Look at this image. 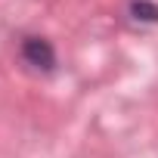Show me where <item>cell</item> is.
Masks as SVG:
<instances>
[{
  "label": "cell",
  "instance_id": "obj_1",
  "mask_svg": "<svg viewBox=\"0 0 158 158\" xmlns=\"http://www.w3.org/2000/svg\"><path fill=\"white\" fill-rule=\"evenodd\" d=\"M22 56H25L31 65H37V68H53V62H56L53 44L44 40V37H25V44H22Z\"/></svg>",
  "mask_w": 158,
  "mask_h": 158
},
{
  "label": "cell",
  "instance_id": "obj_2",
  "mask_svg": "<svg viewBox=\"0 0 158 158\" xmlns=\"http://www.w3.org/2000/svg\"><path fill=\"white\" fill-rule=\"evenodd\" d=\"M130 10L136 13V19H146V22H158V6L146 3V0H136V3H133Z\"/></svg>",
  "mask_w": 158,
  "mask_h": 158
}]
</instances>
